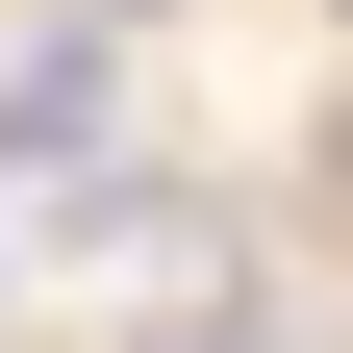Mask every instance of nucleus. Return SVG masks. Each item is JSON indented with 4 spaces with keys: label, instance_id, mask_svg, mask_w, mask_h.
<instances>
[{
    "label": "nucleus",
    "instance_id": "obj_1",
    "mask_svg": "<svg viewBox=\"0 0 353 353\" xmlns=\"http://www.w3.org/2000/svg\"><path fill=\"white\" fill-rule=\"evenodd\" d=\"M101 26H152V0H101Z\"/></svg>",
    "mask_w": 353,
    "mask_h": 353
}]
</instances>
